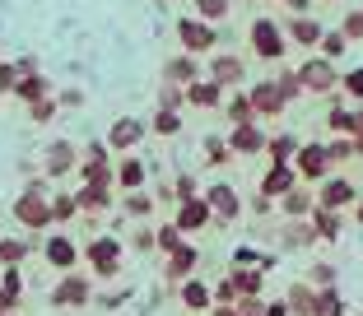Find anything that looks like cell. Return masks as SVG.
Instances as JSON below:
<instances>
[{
    "instance_id": "obj_43",
    "label": "cell",
    "mask_w": 363,
    "mask_h": 316,
    "mask_svg": "<svg viewBox=\"0 0 363 316\" xmlns=\"http://www.w3.org/2000/svg\"><path fill=\"white\" fill-rule=\"evenodd\" d=\"M177 196H186V201H191V196H196V181L191 177H177Z\"/></svg>"
},
{
    "instance_id": "obj_41",
    "label": "cell",
    "mask_w": 363,
    "mask_h": 316,
    "mask_svg": "<svg viewBox=\"0 0 363 316\" xmlns=\"http://www.w3.org/2000/svg\"><path fill=\"white\" fill-rule=\"evenodd\" d=\"M205 154H210V158H228V145H224V140H210V145H205Z\"/></svg>"
},
{
    "instance_id": "obj_3",
    "label": "cell",
    "mask_w": 363,
    "mask_h": 316,
    "mask_svg": "<svg viewBox=\"0 0 363 316\" xmlns=\"http://www.w3.org/2000/svg\"><path fill=\"white\" fill-rule=\"evenodd\" d=\"M326 168H331V149L326 145H308L298 154V172L303 177H326Z\"/></svg>"
},
{
    "instance_id": "obj_23",
    "label": "cell",
    "mask_w": 363,
    "mask_h": 316,
    "mask_svg": "<svg viewBox=\"0 0 363 316\" xmlns=\"http://www.w3.org/2000/svg\"><path fill=\"white\" fill-rule=\"evenodd\" d=\"M154 130H159V135H177V130H182V121H177L172 112H159V116H154Z\"/></svg>"
},
{
    "instance_id": "obj_44",
    "label": "cell",
    "mask_w": 363,
    "mask_h": 316,
    "mask_svg": "<svg viewBox=\"0 0 363 316\" xmlns=\"http://www.w3.org/2000/svg\"><path fill=\"white\" fill-rule=\"evenodd\" d=\"M270 149H275V154H279V158H284V154H289V149H294V140H289V135H279V140H270Z\"/></svg>"
},
{
    "instance_id": "obj_29",
    "label": "cell",
    "mask_w": 363,
    "mask_h": 316,
    "mask_svg": "<svg viewBox=\"0 0 363 316\" xmlns=\"http://www.w3.org/2000/svg\"><path fill=\"white\" fill-rule=\"evenodd\" d=\"M182 298H186V307H205V303H210V293H205L201 284H186V288H182Z\"/></svg>"
},
{
    "instance_id": "obj_22",
    "label": "cell",
    "mask_w": 363,
    "mask_h": 316,
    "mask_svg": "<svg viewBox=\"0 0 363 316\" xmlns=\"http://www.w3.org/2000/svg\"><path fill=\"white\" fill-rule=\"evenodd\" d=\"M321 201H326V205H345V201H350V186H345V181H331V186L321 191Z\"/></svg>"
},
{
    "instance_id": "obj_9",
    "label": "cell",
    "mask_w": 363,
    "mask_h": 316,
    "mask_svg": "<svg viewBox=\"0 0 363 316\" xmlns=\"http://www.w3.org/2000/svg\"><path fill=\"white\" fill-rule=\"evenodd\" d=\"M210 210H219V219H233V214H238L233 186H214V191H210Z\"/></svg>"
},
{
    "instance_id": "obj_36",
    "label": "cell",
    "mask_w": 363,
    "mask_h": 316,
    "mask_svg": "<svg viewBox=\"0 0 363 316\" xmlns=\"http://www.w3.org/2000/svg\"><path fill=\"white\" fill-rule=\"evenodd\" d=\"M345 38H363V14H350V19H345Z\"/></svg>"
},
{
    "instance_id": "obj_38",
    "label": "cell",
    "mask_w": 363,
    "mask_h": 316,
    "mask_svg": "<svg viewBox=\"0 0 363 316\" xmlns=\"http://www.w3.org/2000/svg\"><path fill=\"white\" fill-rule=\"evenodd\" d=\"M126 210H130V214H150V196H130Z\"/></svg>"
},
{
    "instance_id": "obj_2",
    "label": "cell",
    "mask_w": 363,
    "mask_h": 316,
    "mask_svg": "<svg viewBox=\"0 0 363 316\" xmlns=\"http://www.w3.org/2000/svg\"><path fill=\"white\" fill-rule=\"evenodd\" d=\"M177 38H182L186 52H205V47L214 43V28L205 19H186V23H177Z\"/></svg>"
},
{
    "instance_id": "obj_20",
    "label": "cell",
    "mask_w": 363,
    "mask_h": 316,
    "mask_svg": "<svg viewBox=\"0 0 363 316\" xmlns=\"http://www.w3.org/2000/svg\"><path fill=\"white\" fill-rule=\"evenodd\" d=\"M84 293H89V288L79 284V279H70L65 288H56V303H84Z\"/></svg>"
},
{
    "instance_id": "obj_33",
    "label": "cell",
    "mask_w": 363,
    "mask_h": 316,
    "mask_svg": "<svg viewBox=\"0 0 363 316\" xmlns=\"http://www.w3.org/2000/svg\"><path fill=\"white\" fill-rule=\"evenodd\" d=\"M159 247H163V252H177V247H182V242H177V228H163V232H159Z\"/></svg>"
},
{
    "instance_id": "obj_15",
    "label": "cell",
    "mask_w": 363,
    "mask_h": 316,
    "mask_svg": "<svg viewBox=\"0 0 363 316\" xmlns=\"http://www.w3.org/2000/svg\"><path fill=\"white\" fill-rule=\"evenodd\" d=\"M47 261H52V265H70V261H75L70 237H52V242H47Z\"/></svg>"
},
{
    "instance_id": "obj_31",
    "label": "cell",
    "mask_w": 363,
    "mask_h": 316,
    "mask_svg": "<svg viewBox=\"0 0 363 316\" xmlns=\"http://www.w3.org/2000/svg\"><path fill=\"white\" fill-rule=\"evenodd\" d=\"M70 214H75V201H70V196H61V201L52 205V219H70Z\"/></svg>"
},
{
    "instance_id": "obj_12",
    "label": "cell",
    "mask_w": 363,
    "mask_h": 316,
    "mask_svg": "<svg viewBox=\"0 0 363 316\" xmlns=\"http://www.w3.org/2000/svg\"><path fill=\"white\" fill-rule=\"evenodd\" d=\"M14 94H19L28 107L43 103V98H47V79H43V74H28V79H19V89H14Z\"/></svg>"
},
{
    "instance_id": "obj_6",
    "label": "cell",
    "mask_w": 363,
    "mask_h": 316,
    "mask_svg": "<svg viewBox=\"0 0 363 316\" xmlns=\"http://www.w3.org/2000/svg\"><path fill=\"white\" fill-rule=\"evenodd\" d=\"M252 107H257V112H270V116H275L279 107H284V98H279V89H275V84H257V89H252Z\"/></svg>"
},
{
    "instance_id": "obj_5",
    "label": "cell",
    "mask_w": 363,
    "mask_h": 316,
    "mask_svg": "<svg viewBox=\"0 0 363 316\" xmlns=\"http://www.w3.org/2000/svg\"><path fill=\"white\" fill-rule=\"evenodd\" d=\"M140 135H145V121H135V116H121L117 126H112V135H107V145H112V149H130Z\"/></svg>"
},
{
    "instance_id": "obj_11",
    "label": "cell",
    "mask_w": 363,
    "mask_h": 316,
    "mask_svg": "<svg viewBox=\"0 0 363 316\" xmlns=\"http://www.w3.org/2000/svg\"><path fill=\"white\" fill-rule=\"evenodd\" d=\"M186 98H191L196 107H219V98H224V89H219V84L210 79V84H191V89H186Z\"/></svg>"
},
{
    "instance_id": "obj_14",
    "label": "cell",
    "mask_w": 363,
    "mask_h": 316,
    "mask_svg": "<svg viewBox=\"0 0 363 316\" xmlns=\"http://www.w3.org/2000/svg\"><path fill=\"white\" fill-rule=\"evenodd\" d=\"M70 158H75V149L65 145V140H56V145L47 149V172H65V168H70Z\"/></svg>"
},
{
    "instance_id": "obj_32",
    "label": "cell",
    "mask_w": 363,
    "mask_h": 316,
    "mask_svg": "<svg viewBox=\"0 0 363 316\" xmlns=\"http://www.w3.org/2000/svg\"><path fill=\"white\" fill-rule=\"evenodd\" d=\"M228 112H233V121H247V112H252V98H233V103H228Z\"/></svg>"
},
{
    "instance_id": "obj_10",
    "label": "cell",
    "mask_w": 363,
    "mask_h": 316,
    "mask_svg": "<svg viewBox=\"0 0 363 316\" xmlns=\"http://www.w3.org/2000/svg\"><path fill=\"white\" fill-rule=\"evenodd\" d=\"M266 145V135H261V126H238L233 130V149L238 154H252V149Z\"/></svg>"
},
{
    "instance_id": "obj_37",
    "label": "cell",
    "mask_w": 363,
    "mask_h": 316,
    "mask_svg": "<svg viewBox=\"0 0 363 316\" xmlns=\"http://www.w3.org/2000/svg\"><path fill=\"white\" fill-rule=\"evenodd\" d=\"M345 89H350L354 98H363V70H350V79H345Z\"/></svg>"
},
{
    "instance_id": "obj_34",
    "label": "cell",
    "mask_w": 363,
    "mask_h": 316,
    "mask_svg": "<svg viewBox=\"0 0 363 316\" xmlns=\"http://www.w3.org/2000/svg\"><path fill=\"white\" fill-rule=\"evenodd\" d=\"M317 228H321V232H331V237H335V232H340V219H335V214H317Z\"/></svg>"
},
{
    "instance_id": "obj_30",
    "label": "cell",
    "mask_w": 363,
    "mask_h": 316,
    "mask_svg": "<svg viewBox=\"0 0 363 316\" xmlns=\"http://www.w3.org/2000/svg\"><path fill=\"white\" fill-rule=\"evenodd\" d=\"M52 112H56V103H52V98H43V103H33V107H28V116H33V121H52Z\"/></svg>"
},
{
    "instance_id": "obj_8",
    "label": "cell",
    "mask_w": 363,
    "mask_h": 316,
    "mask_svg": "<svg viewBox=\"0 0 363 316\" xmlns=\"http://www.w3.org/2000/svg\"><path fill=\"white\" fill-rule=\"evenodd\" d=\"M210 74H214V84L224 89V84H238V79H242V65H238L233 56H219V61L210 65Z\"/></svg>"
},
{
    "instance_id": "obj_27",
    "label": "cell",
    "mask_w": 363,
    "mask_h": 316,
    "mask_svg": "<svg viewBox=\"0 0 363 316\" xmlns=\"http://www.w3.org/2000/svg\"><path fill=\"white\" fill-rule=\"evenodd\" d=\"M321 52H326V56H340L345 52V33H321Z\"/></svg>"
},
{
    "instance_id": "obj_4",
    "label": "cell",
    "mask_w": 363,
    "mask_h": 316,
    "mask_svg": "<svg viewBox=\"0 0 363 316\" xmlns=\"http://www.w3.org/2000/svg\"><path fill=\"white\" fill-rule=\"evenodd\" d=\"M252 47H257L261 56H270V61L284 52V43H279V33H275V23H270V19H257V28H252Z\"/></svg>"
},
{
    "instance_id": "obj_46",
    "label": "cell",
    "mask_w": 363,
    "mask_h": 316,
    "mask_svg": "<svg viewBox=\"0 0 363 316\" xmlns=\"http://www.w3.org/2000/svg\"><path fill=\"white\" fill-rule=\"evenodd\" d=\"M359 223H363V210H359Z\"/></svg>"
},
{
    "instance_id": "obj_45",
    "label": "cell",
    "mask_w": 363,
    "mask_h": 316,
    "mask_svg": "<svg viewBox=\"0 0 363 316\" xmlns=\"http://www.w3.org/2000/svg\"><path fill=\"white\" fill-rule=\"evenodd\" d=\"M289 5H294V10H308V0H289Z\"/></svg>"
},
{
    "instance_id": "obj_28",
    "label": "cell",
    "mask_w": 363,
    "mask_h": 316,
    "mask_svg": "<svg viewBox=\"0 0 363 316\" xmlns=\"http://www.w3.org/2000/svg\"><path fill=\"white\" fill-rule=\"evenodd\" d=\"M196 5H201L205 19H224V10H228V0H196Z\"/></svg>"
},
{
    "instance_id": "obj_26",
    "label": "cell",
    "mask_w": 363,
    "mask_h": 316,
    "mask_svg": "<svg viewBox=\"0 0 363 316\" xmlns=\"http://www.w3.org/2000/svg\"><path fill=\"white\" fill-rule=\"evenodd\" d=\"M23 252H28V247H23V242H14V237H10V242H0V261H5V265L23 261Z\"/></svg>"
},
{
    "instance_id": "obj_39",
    "label": "cell",
    "mask_w": 363,
    "mask_h": 316,
    "mask_svg": "<svg viewBox=\"0 0 363 316\" xmlns=\"http://www.w3.org/2000/svg\"><path fill=\"white\" fill-rule=\"evenodd\" d=\"M317 316H340V303H335V293H331V298H321Z\"/></svg>"
},
{
    "instance_id": "obj_18",
    "label": "cell",
    "mask_w": 363,
    "mask_h": 316,
    "mask_svg": "<svg viewBox=\"0 0 363 316\" xmlns=\"http://www.w3.org/2000/svg\"><path fill=\"white\" fill-rule=\"evenodd\" d=\"M94 261H98V270H117V242H98Z\"/></svg>"
},
{
    "instance_id": "obj_24",
    "label": "cell",
    "mask_w": 363,
    "mask_h": 316,
    "mask_svg": "<svg viewBox=\"0 0 363 316\" xmlns=\"http://www.w3.org/2000/svg\"><path fill=\"white\" fill-rule=\"evenodd\" d=\"M191 265H196V252H191V247H177V252H172V274L191 270Z\"/></svg>"
},
{
    "instance_id": "obj_7",
    "label": "cell",
    "mask_w": 363,
    "mask_h": 316,
    "mask_svg": "<svg viewBox=\"0 0 363 316\" xmlns=\"http://www.w3.org/2000/svg\"><path fill=\"white\" fill-rule=\"evenodd\" d=\"M303 84H312V89H331L335 84V70L326 61H308L303 65Z\"/></svg>"
},
{
    "instance_id": "obj_17",
    "label": "cell",
    "mask_w": 363,
    "mask_h": 316,
    "mask_svg": "<svg viewBox=\"0 0 363 316\" xmlns=\"http://www.w3.org/2000/svg\"><path fill=\"white\" fill-rule=\"evenodd\" d=\"M168 79H172V84H177V79H182V84H191V79H196V65L186 61V56H177V61H168Z\"/></svg>"
},
{
    "instance_id": "obj_13",
    "label": "cell",
    "mask_w": 363,
    "mask_h": 316,
    "mask_svg": "<svg viewBox=\"0 0 363 316\" xmlns=\"http://www.w3.org/2000/svg\"><path fill=\"white\" fill-rule=\"evenodd\" d=\"M205 219H210V205L186 201V205H182V214H177V228H201Z\"/></svg>"
},
{
    "instance_id": "obj_19",
    "label": "cell",
    "mask_w": 363,
    "mask_h": 316,
    "mask_svg": "<svg viewBox=\"0 0 363 316\" xmlns=\"http://www.w3.org/2000/svg\"><path fill=\"white\" fill-rule=\"evenodd\" d=\"M294 38H298V43H321L317 19H298V23H294Z\"/></svg>"
},
{
    "instance_id": "obj_16",
    "label": "cell",
    "mask_w": 363,
    "mask_h": 316,
    "mask_svg": "<svg viewBox=\"0 0 363 316\" xmlns=\"http://www.w3.org/2000/svg\"><path fill=\"white\" fill-rule=\"evenodd\" d=\"M266 191H294V172H289L284 163H275L270 177H266Z\"/></svg>"
},
{
    "instance_id": "obj_40",
    "label": "cell",
    "mask_w": 363,
    "mask_h": 316,
    "mask_svg": "<svg viewBox=\"0 0 363 316\" xmlns=\"http://www.w3.org/2000/svg\"><path fill=\"white\" fill-rule=\"evenodd\" d=\"M303 205H308V196H294V191H289V201H284V210H289V214H303Z\"/></svg>"
},
{
    "instance_id": "obj_1",
    "label": "cell",
    "mask_w": 363,
    "mask_h": 316,
    "mask_svg": "<svg viewBox=\"0 0 363 316\" xmlns=\"http://www.w3.org/2000/svg\"><path fill=\"white\" fill-rule=\"evenodd\" d=\"M14 214H19V223H28V228H43V223L52 219V210H47V205H43V196H38V186H33V191H23V196H19Z\"/></svg>"
},
{
    "instance_id": "obj_25",
    "label": "cell",
    "mask_w": 363,
    "mask_h": 316,
    "mask_svg": "<svg viewBox=\"0 0 363 316\" xmlns=\"http://www.w3.org/2000/svg\"><path fill=\"white\" fill-rule=\"evenodd\" d=\"M19 89V65H0V94H14Z\"/></svg>"
},
{
    "instance_id": "obj_42",
    "label": "cell",
    "mask_w": 363,
    "mask_h": 316,
    "mask_svg": "<svg viewBox=\"0 0 363 316\" xmlns=\"http://www.w3.org/2000/svg\"><path fill=\"white\" fill-rule=\"evenodd\" d=\"M61 103H65V107H79V103H84V94H79V89H65Z\"/></svg>"
},
{
    "instance_id": "obj_21",
    "label": "cell",
    "mask_w": 363,
    "mask_h": 316,
    "mask_svg": "<svg viewBox=\"0 0 363 316\" xmlns=\"http://www.w3.org/2000/svg\"><path fill=\"white\" fill-rule=\"evenodd\" d=\"M121 181H126V186H140V181H145V163L126 158V163H121Z\"/></svg>"
},
{
    "instance_id": "obj_35",
    "label": "cell",
    "mask_w": 363,
    "mask_h": 316,
    "mask_svg": "<svg viewBox=\"0 0 363 316\" xmlns=\"http://www.w3.org/2000/svg\"><path fill=\"white\" fill-rule=\"evenodd\" d=\"M331 126H335V130H354V116H350V112H340V107H335V112H331Z\"/></svg>"
}]
</instances>
